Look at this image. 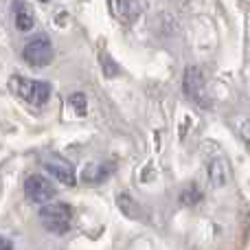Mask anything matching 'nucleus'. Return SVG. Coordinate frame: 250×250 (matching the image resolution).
<instances>
[{"mask_svg":"<svg viewBox=\"0 0 250 250\" xmlns=\"http://www.w3.org/2000/svg\"><path fill=\"white\" fill-rule=\"evenodd\" d=\"M40 220H42V224L46 230L62 235L70 229L73 211H70V207L64 202H53V204L44 202V207L40 208Z\"/></svg>","mask_w":250,"mask_h":250,"instance_id":"obj_1","label":"nucleus"},{"mask_svg":"<svg viewBox=\"0 0 250 250\" xmlns=\"http://www.w3.org/2000/svg\"><path fill=\"white\" fill-rule=\"evenodd\" d=\"M53 55H55V51H53V44L48 35H35L24 46V60L33 68H42V66L51 64Z\"/></svg>","mask_w":250,"mask_h":250,"instance_id":"obj_2","label":"nucleus"},{"mask_svg":"<svg viewBox=\"0 0 250 250\" xmlns=\"http://www.w3.org/2000/svg\"><path fill=\"white\" fill-rule=\"evenodd\" d=\"M55 187L51 185V180H46L44 176L40 173H33V176L26 178L24 182V195L35 204H44V202H51L55 198Z\"/></svg>","mask_w":250,"mask_h":250,"instance_id":"obj_3","label":"nucleus"},{"mask_svg":"<svg viewBox=\"0 0 250 250\" xmlns=\"http://www.w3.org/2000/svg\"><path fill=\"white\" fill-rule=\"evenodd\" d=\"M44 167H46V171L51 173L55 180H60L62 185H66V187H75V185H77L75 167L66 158H62V156H46Z\"/></svg>","mask_w":250,"mask_h":250,"instance_id":"obj_4","label":"nucleus"},{"mask_svg":"<svg viewBox=\"0 0 250 250\" xmlns=\"http://www.w3.org/2000/svg\"><path fill=\"white\" fill-rule=\"evenodd\" d=\"M18 92L24 101H29L31 105H42L48 101L51 97V86L44 82H33V79H22L20 86H18Z\"/></svg>","mask_w":250,"mask_h":250,"instance_id":"obj_5","label":"nucleus"},{"mask_svg":"<svg viewBox=\"0 0 250 250\" xmlns=\"http://www.w3.org/2000/svg\"><path fill=\"white\" fill-rule=\"evenodd\" d=\"M112 11L125 22H136L145 11V0H112Z\"/></svg>","mask_w":250,"mask_h":250,"instance_id":"obj_6","label":"nucleus"},{"mask_svg":"<svg viewBox=\"0 0 250 250\" xmlns=\"http://www.w3.org/2000/svg\"><path fill=\"white\" fill-rule=\"evenodd\" d=\"M16 7V26L20 31H31L35 26V18L33 13H31V7L24 2H16L13 4Z\"/></svg>","mask_w":250,"mask_h":250,"instance_id":"obj_7","label":"nucleus"},{"mask_svg":"<svg viewBox=\"0 0 250 250\" xmlns=\"http://www.w3.org/2000/svg\"><path fill=\"white\" fill-rule=\"evenodd\" d=\"M112 173V165H88L83 171V180L86 182H104Z\"/></svg>","mask_w":250,"mask_h":250,"instance_id":"obj_8","label":"nucleus"},{"mask_svg":"<svg viewBox=\"0 0 250 250\" xmlns=\"http://www.w3.org/2000/svg\"><path fill=\"white\" fill-rule=\"evenodd\" d=\"M70 105L75 108V112H77L79 117H86V97H83L82 92L70 95Z\"/></svg>","mask_w":250,"mask_h":250,"instance_id":"obj_9","label":"nucleus"},{"mask_svg":"<svg viewBox=\"0 0 250 250\" xmlns=\"http://www.w3.org/2000/svg\"><path fill=\"white\" fill-rule=\"evenodd\" d=\"M11 246H13V244H11V242H9V239L0 237V250H9V248H11Z\"/></svg>","mask_w":250,"mask_h":250,"instance_id":"obj_10","label":"nucleus"},{"mask_svg":"<svg viewBox=\"0 0 250 250\" xmlns=\"http://www.w3.org/2000/svg\"><path fill=\"white\" fill-rule=\"evenodd\" d=\"M42 2H48V0H42Z\"/></svg>","mask_w":250,"mask_h":250,"instance_id":"obj_11","label":"nucleus"}]
</instances>
